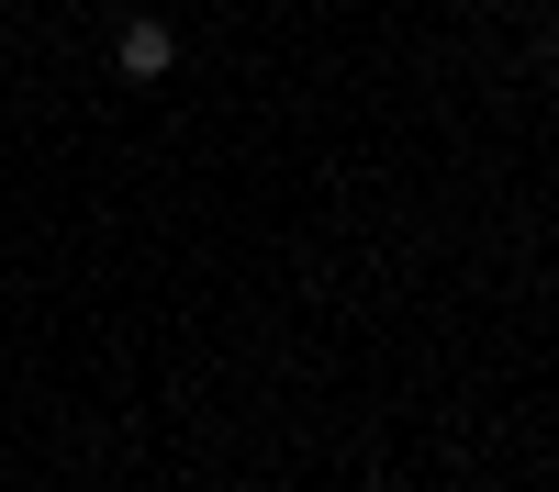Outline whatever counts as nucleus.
I'll return each mask as SVG.
<instances>
[{"instance_id": "nucleus-1", "label": "nucleus", "mask_w": 559, "mask_h": 492, "mask_svg": "<svg viewBox=\"0 0 559 492\" xmlns=\"http://www.w3.org/2000/svg\"><path fill=\"white\" fill-rule=\"evenodd\" d=\"M112 57H123V79H168L179 34H168V23H123V45H112Z\"/></svg>"}]
</instances>
